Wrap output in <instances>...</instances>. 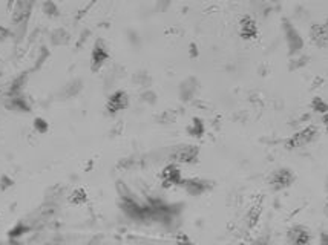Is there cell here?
I'll use <instances>...</instances> for the list:
<instances>
[{"mask_svg": "<svg viewBox=\"0 0 328 245\" xmlns=\"http://www.w3.org/2000/svg\"><path fill=\"white\" fill-rule=\"evenodd\" d=\"M290 237L293 239V243H294V245H307L308 240H310V234H308L307 230L302 228V227H296L294 230H291Z\"/></svg>", "mask_w": 328, "mask_h": 245, "instance_id": "7a4b0ae2", "label": "cell"}, {"mask_svg": "<svg viewBox=\"0 0 328 245\" xmlns=\"http://www.w3.org/2000/svg\"><path fill=\"white\" fill-rule=\"evenodd\" d=\"M126 103H128L126 95L123 94V92H118V94H115V95L111 98V101H109V107L112 109V112H115V110H118V109L125 107Z\"/></svg>", "mask_w": 328, "mask_h": 245, "instance_id": "3957f363", "label": "cell"}, {"mask_svg": "<svg viewBox=\"0 0 328 245\" xmlns=\"http://www.w3.org/2000/svg\"><path fill=\"white\" fill-rule=\"evenodd\" d=\"M198 150L193 146H186V147H180L175 153L176 161H183V163H189L196 157Z\"/></svg>", "mask_w": 328, "mask_h": 245, "instance_id": "6da1fadb", "label": "cell"}, {"mask_svg": "<svg viewBox=\"0 0 328 245\" xmlns=\"http://www.w3.org/2000/svg\"><path fill=\"white\" fill-rule=\"evenodd\" d=\"M107 57V54L106 52H103V49L101 48H98V45H97V48H95V51H94V65H97L98 63V66L103 63V60Z\"/></svg>", "mask_w": 328, "mask_h": 245, "instance_id": "277c9868", "label": "cell"}]
</instances>
